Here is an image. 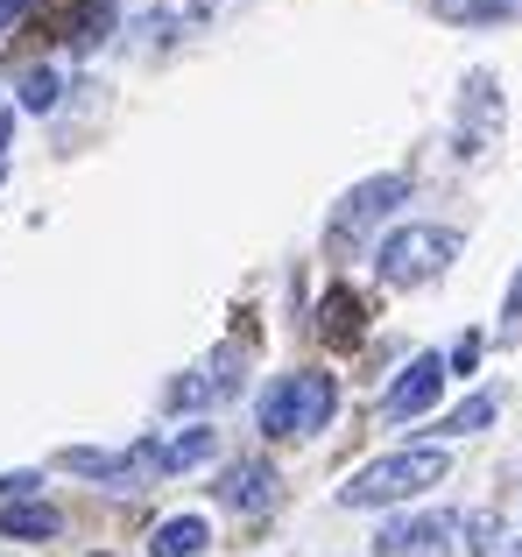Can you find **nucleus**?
Segmentation results:
<instances>
[{"label": "nucleus", "mask_w": 522, "mask_h": 557, "mask_svg": "<svg viewBox=\"0 0 522 557\" xmlns=\"http://www.w3.org/2000/svg\"><path fill=\"white\" fill-rule=\"evenodd\" d=\"M396 205H410V177H368V184H353L339 205H332V219H325V240L332 247H346V240H360L368 226H382Z\"/></svg>", "instance_id": "4"}, {"label": "nucleus", "mask_w": 522, "mask_h": 557, "mask_svg": "<svg viewBox=\"0 0 522 557\" xmlns=\"http://www.w3.org/2000/svg\"><path fill=\"white\" fill-rule=\"evenodd\" d=\"M459 113H467L481 135H495V127H501V99H495V78H487V71H473V78H467V99H459Z\"/></svg>", "instance_id": "12"}, {"label": "nucleus", "mask_w": 522, "mask_h": 557, "mask_svg": "<svg viewBox=\"0 0 522 557\" xmlns=\"http://www.w3.org/2000/svg\"><path fill=\"white\" fill-rule=\"evenodd\" d=\"M0 177H8V170H0Z\"/></svg>", "instance_id": "19"}, {"label": "nucleus", "mask_w": 522, "mask_h": 557, "mask_svg": "<svg viewBox=\"0 0 522 557\" xmlns=\"http://www.w3.org/2000/svg\"><path fill=\"white\" fill-rule=\"evenodd\" d=\"M360 332H368V297L360 289H325V304H318V339L332 346V354H346V346H360Z\"/></svg>", "instance_id": "8"}, {"label": "nucleus", "mask_w": 522, "mask_h": 557, "mask_svg": "<svg viewBox=\"0 0 522 557\" xmlns=\"http://www.w3.org/2000/svg\"><path fill=\"white\" fill-rule=\"evenodd\" d=\"M220 502L234 508L240 522H254V516H269V508L283 502V480H275L269 459H240V466H226V473H220Z\"/></svg>", "instance_id": "7"}, {"label": "nucleus", "mask_w": 522, "mask_h": 557, "mask_svg": "<svg viewBox=\"0 0 522 557\" xmlns=\"http://www.w3.org/2000/svg\"><path fill=\"white\" fill-rule=\"evenodd\" d=\"M438 388H445V360H438V354H417L410 368L388 381V395H382V423H417V417H431Z\"/></svg>", "instance_id": "5"}, {"label": "nucleus", "mask_w": 522, "mask_h": 557, "mask_svg": "<svg viewBox=\"0 0 522 557\" xmlns=\"http://www.w3.org/2000/svg\"><path fill=\"white\" fill-rule=\"evenodd\" d=\"M452 516H396L374 530V557H452Z\"/></svg>", "instance_id": "6"}, {"label": "nucleus", "mask_w": 522, "mask_h": 557, "mask_svg": "<svg viewBox=\"0 0 522 557\" xmlns=\"http://www.w3.org/2000/svg\"><path fill=\"white\" fill-rule=\"evenodd\" d=\"M495 409H501V395L481 388V395H467V403H459L452 417L438 423V431H445V437H473V431H487V423H495Z\"/></svg>", "instance_id": "13"}, {"label": "nucleus", "mask_w": 522, "mask_h": 557, "mask_svg": "<svg viewBox=\"0 0 522 557\" xmlns=\"http://www.w3.org/2000/svg\"><path fill=\"white\" fill-rule=\"evenodd\" d=\"M8 135H14V113L0 107V156H8Z\"/></svg>", "instance_id": "18"}, {"label": "nucleus", "mask_w": 522, "mask_h": 557, "mask_svg": "<svg viewBox=\"0 0 522 557\" xmlns=\"http://www.w3.org/2000/svg\"><path fill=\"white\" fill-rule=\"evenodd\" d=\"M459 255H467V240H459L452 226H396L382 240V255H374V269H382L388 289H424V283H438Z\"/></svg>", "instance_id": "3"}, {"label": "nucleus", "mask_w": 522, "mask_h": 557, "mask_svg": "<svg viewBox=\"0 0 522 557\" xmlns=\"http://www.w3.org/2000/svg\"><path fill=\"white\" fill-rule=\"evenodd\" d=\"M445 473H452V451L445 445H402V451H388V459L360 466L339 487V508H396V502H410V494L438 487Z\"/></svg>", "instance_id": "1"}, {"label": "nucleus", "mask_w": 522, "mask_h": 557, "mask_svg": "<svg viewBox=\"0 0 522 557\" xmlns=\"http://www.w3.org/2000/svg\"><path fill=\"white\" fill-rule=\"evenodd\" d=\"M473 360H481V332H467V339L452 346V360H445V368H452V374H473Z\"/></svg>", "instance_id": "16"}, {"label": "nucleus", "mask_w": 522, "mask_h": 557, "mask_svg": "<svg viewBox=\"0 0 522 557\" xmlns=\"http://www.w3.org/2000/svg\"><path fill=\"white\" fill-rule=\"evenodd\" d=\"M57 92H64V85H57V71H22V107L28 113H50Z\"/></svg>", "instance_id": "14"}, {"label": "nucleus", "mask_w": 522, "mask_h": 557, "mask_svg": "<svg viewBox=\"0 0 522 557\" xmlns=\"http://www.w3.org/2000/svg\"><path fill=\"white\" fill-rule=\"evenodd\" d=\"M57 530H64V516L50 502H0V536H14V544H50Z\"/></svg>", "instance_id": "9"}, {"label": "nucleus", "mask_w": 522, "mask_h": 557, "mask_svg": "<svg viewBox=\"0 0 522 557\" xmlns=\"http://www.w3.org/2000/svg\"><path fill=\"white\" fill-rule=\"evenodd\" d=\"M212 544V530H206V516H170L163 530L149 536V557H198Z\"/></svg>", "instance_id": "11"}, {"label": "nucleus", "mask_w": 522, "mask_h": 557, "mask_svg": "<svg viewBox=\"0 0 522 557\" xmlns=\"http://www.w3.org/2000/svg\"><path fill=\"white\" fill-rule=\"evenodd\" d=\"M339 409V381L318 374V368H297V374H275L254 403V423L269 437H318Z\"/></svg>", "instance_id": "2"}, {"label": "nucleus", "mask_w": 522, "mask_h": 557, "mask_svg": "<svg viewBox=\"0 0 522 557\" xmlns=\"http://www.w3.org/2000/svg\"><path fill=\"white\" fill-rule=\"evenodd\" d=\"M163 403H170V409H198V403H212V381H206V374H184V381H170Z\"/></svg>", "instance_id": "15"}, {"label": "nucleus", "mask_w": 522, "mask_h": 557, "mask_svg": "<svg viewBox=\"0 0 522 557\" xmlns=\"http://www.w3.org/2000/svg\"><path fill=\"white\" fill-rule=\"evenodd\" d=\"M212 445H220V431L191 423V431H177L170 445H156V473H191V466H206V459H212Z\"/></svg>", "instance_id": "10"}, {"label": "nucleus", "mask_w": 522, "mask_h": 557, "mask_svg": "<svg viewBox=\"0 0 522 557\" xmlns=\"http://www.w3.org/2000/svg\"><path fill=\"white\" fill-rule=\"evenodd\" d=\"M501 318H509V332H522V269H515V283H509V304H501Z\"/></svg>", "instance_id": "17"}]
</instances>
